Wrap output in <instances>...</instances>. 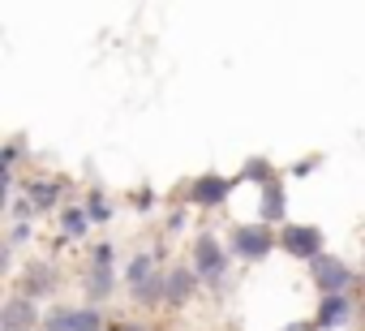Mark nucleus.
Instances as JSON below:
<instances>
[{
    "label": "nucleus",
    "mask_w": 365,
    "mask_h": 331,
    "mask_svg": "<svg viewBox=\"0 0 365 331\" xmlns=\"http://www.w3.org/2000/svg\"><path fill=\"white\" fill-rule=\"evenodd\" d=\"M279 245H284L288 254H297V258H309V263H318V258H322V233H318V228H305V224L284 228Z\"/></svg>",
    "instance_id": "obj_1"
},
{
    "label": "nucleus",
    "mask_w": 365,
    "mask_h": 331,
    "mask_svg": "<svg viewBox=\"0 0 365 331\" xmlns=\"http://www.w3.org/2000/svg\"><path fill=\"white\" fill-rule=\"evenodd\" d=\"M48 331H103V318H99L95 305H86V310H52Z\"/></svg>",
    "instance_id": "obj_2"
},
{
    "label": "nucleus",
    "mask_w": 365,
    "mask_h": 331,
    "mask_svg": "<svg viewBox=\"0 0 365 331\" xmlns=\"http://www.w3.org/2000/svg\"><path fill=\"white\" fill-rule=\"evenodd\" d=\"M271 245H275V237H271L267 228H258V224H241V228L232 233V250H237L241 258H267Z\"/></svg>",
    "instance_id": "obj_3"
},
{
    "label": "nucleus",
    "mask_w": 365,
    "mask_h": 331,
    "mask_svg": "<svg viewBox=\"0 0 365 331\" xmlns=\"http://www.w3.org/2000/svg\"><path fill=\"white\" fill-rule=\"evenodd\" d=\"M314 284H318L327 297H339V292L352 284V271H348L339 258H318V263H314Z\"/></svg>",
    "instance_id": "obj_4"
},
{
    "label": "nucleus",
    "mask_w": 365,
    "mask_h": 331,
    "mask_svg": "<svg viewBox=\"0 0 365 331\" xmlns=\"http://www.w3.org/2000/svg\"><path fill=\"white\" fill-rule=\"evenodd\" d=\"M224 267H228V258H224L220 241L215 237H198V245H194V271L207 275V280H220Z\"/></svg>",
    "instance_id": "obj_5"
},
{
    "label": "nucleus",
    "mask_w": 365,
    "mask_h": 331,
    "mask_svg": "<svg viewBox=\"0 0 365 331\" xmlns=\"http://www.w3.org/2000/svg\"><path fill=\"white\" fill-rule=\"evenodd\" d=\"M39 322V310H35V301H26V297H14L9 305H5V314H0V327L5 331H26V327H35Z\"/></svg>",
    "instance_id": "obj_6"
},
{
    "label": "nucleus",
    "mask_w": 365,
    "mask_h": 331,
    "mask_svg": "<svg viewBox=\"0 0 365 331\" xmlns=\"http://www.w3.org/2000/svg\"><path fill=\"white\" fill-rule=\"evenodd\" d=\"M228 190H232V185H228L224 177L207 173V177L194 181V203H198V207H224V203H228Z\"/></svg>",
    "instance_id": "obj_7"
},
{
    "label": "nucleus",
    "mask_w": 365,
    "mask_h": 331,
    "mask_svg": "<svg viewBox=\"0 0 365 331\" xmlns=\"http://www.w3.org/2000/svg\"><path fill=\"white\" fill-rule=\"evenodd\" d=\"M348 314H352V301L344 292L339 297H327L322 310H318V327H339V322H348Z\"/></svg>",
    "instance_id": "obj_8"
},
{
    "label": "nucleus",
    "mask_w": 365,
    "mask_h": 331,
    "mask_svg": "<svg viewBox=\"0 0 365 331\" xmlns=\"http://www.w3.org/2000/svg\"><path fill=\"white\" fill-rule=\"evenodd\" d=\"M190 297H194V271L180 267V271L168 275V301H172V305H185Z\"/></svg>",
    "instance_id": "obj_9"
},
{
    "label": "nucleus",
    "mask_w": 365,
    "mask_h": 331,
    "mask_svg": "<svg viewBox=\"0 0 365 331\" xmlns=\"http://www.w3.org/2000/svg\"><path fill=\"white\" fill-rule=\"evenodd\" d=\"M56 194H61L56 181H31V203H35V211H48V207L56 203Z\"/></svg>",
    "instance_id": "obj_10"
},
{
    "label": "nucleus",
    "mask_w": 365,
    "mask_h": 331,
    "mask_svg": "<svg viewBox=\"0 0 365 331\" xmlns=\"http://www.w3.org/2000/svg\"><path fill=\"white\" fill-rule=\"evenodd\" d=\"M284 190L279 185H267L262 190V220H284Z\"/></svg>",
    "instance_id": "obj_11"
},
{
    "label": "nucleus",
    "mask_w": 365,
    "mask_h": 331,
    "mask_svg": "<svg viewBox=\"0 0 365 331\" xmlns=\"http://www.w3.org/2000/svg\"><path fill=\"white\" fill-rule=\"evenodd\" d=\"M125 275H129V284H133V288H142L146 280H155V271H150V254H138V258L129 263V271H125Z\"/></svg>",
    "instance_id": "obj_12"
},
{
    "label": "nucleus",
    "mask_w": 365,
    "mask_h": 331,
    "mask_svg": "<svg viewBox=\"0 0 365 331\" xmlns=\"http://www.w3.org/2000/svg\"><path fill=\"white\" fill-rule=\"evenodd\" d=\"M133 297H138L142 305H155L159 297H168V280H159V275H155V280H146L142 288H133Z\"/></svg>",
    "instance_id": "obj_13"
},
{
    "label": "nucleus",
    "mask_w": 365,
    "mask_h": 331,
    "mask_svg": "<svg viewBox=\"0 0 365 331\" xmlns=\"http://www.w3.org/2000/svg\"><path fill=\"white\" fill-rule=\"evenodd\" d=\"M112 288V263H95V275H91V297H108Z\"/></svg>",
    "instance_id": "obj_14"
},
{
    "label": "nucleus",
    "mask_w": 365,
    "mask_h": 331,
    "mask_svg": "<svg viewBox=\"0 0 365 331\" xmlns=\"http://www.w3.org/2000/svg\"><path fill=\"white\" fill-rule=\"evenodd\" d=\"M61 224H65V237H69V241H78V237L86 233L91 215H86V211H65V220H61Z\"/></svg>",
    "instance_id": "obj_15"
},
{
    "label": "nucleus",
    "mask_w": 365,
    "mask_h": 331,
    "mask_svg": "<svg viewBox=\"0 0 365 331\" xmlns=\"http://www.w3.org/2000/svg\"><path fill=\"white\" fill-rule=\"evenodd\" d=\"M86 215H91V220H108V215H112V207H108L103 198H91V207H86Z\"/></svg>",
    "instance_id": "obj_16"
},
{
    "label": "nucleus",
    "mask_w": 365,
    "mask_h": 331,
    "mask_svg": "<svg viewBox=\"0 0 365 331\" xmlns=\"http://www.w3.org/2000/svg\"><path fill=\"white\" fill-rule=\"evenodd\" d=\"M245 177L262 181V177H267V159H250V163H245Z\"/></svg>",
    "instance_id": "obj_17"
},
{
    "label": "nucleus",
    "mask_w": 365,
    "mask_h": 331,
    "mask_svg": "<svg viewBox=\"0 0 365 331\" xmlns=\"http://www.w3.org/2000/svg\"><path fill=\"white\" fill-rule=\"evenodd\" d=\"M95 263H112V245H99L95 250Z\"/></svg>",
    "instance_id": "obj_18"
},
{
    "label": "nucleus",
    "mask_w": 365,
    "mask_h": 331,
    "mask_svg": "<svg viewBox=\"0 0 365 331\" xmlns=\"http://www.w3.org/2000/svg\"><path fill=\"white\" fill-rule=\"evenodd\" d=\"M284 331H309V327H305V322H292V327H284Z\"/></svg>",
    "instance_id": "obj_19"
},
{
    "label": "nucleus",
    "mask_w": 365,
    "mask_h": 331,
    "mask_svg": "<svg viewBox=\"0 0 365 331\" xmlns=\"http://www.w3.org/2000/svg\"><path fill=\"white\" fill-rule=\"evenodd\" d=\"M112 331H142V327H112Z\"/></svg>",
    "instance_id": "obj_20"
}]
</instances>
